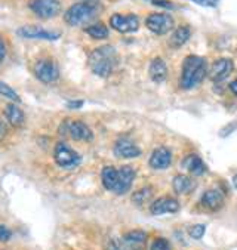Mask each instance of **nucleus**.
Returning a JSON list of instances; mask_svg holds the SVG:
<instances>
[{
  "instance_id": "obj_1",
  "label": "nucleus",
  "mask_w": 237,
  "mask_h": 250,
  "mask_svg": "<svg viewBox=\"0 0 237 250\" xmlns=\"http://www.w3.org/2000/svg\"><path fill=\"white\" fill-rule=\"evenodd\" d=\"M208 62L203 57L199 55H188L184 58L181 77H179V86L184 90H190L197 87L205 77L208 76Z\"/></svg>"
},
{
  "instance_id": "obj_2",
  "label": "nucleus",
  "mask_w": 237,
  "mask_h": 250,
  "mask_svg": "<svg viewBox=\"0 0 237 250\" xmlns=\"http://www.w3.org/2000/svg\"><path fill=\"white\" fill-rule=\"evenodd\" d=\"M117 61L119 57L116 49L110 44H106L93 49L89 55L87 64L93 74H97L98 77H108L114 71Z\"/></svg>"
},
{
  "instance_id": "obj_3",
  "label": "nucleus",
  "mask_w": 237,
  "mask_h": 250,
  "mask_svg": "<svg viewBox=\"0 0 237 250\" xmlns=\"http://www.w3.org/2000/svg\"><path fill=\"white\" fill-rule=\"evenodd\" d=\"M101 9L103 8L97 0H86V2H80V3L70 6L64 14V20L68 25H73V27L83 25V24L90 22L101 12Z\"/></svg>"
},
{
  "instance_id": "obj_4",
  "label": "nucleus",
  "mask_w": 237,
  "mask_h": 250,
  "mask_svg": "<svg viewBox=\"0 0 237 250\" xmlns=\"http://www.w3.org/2000/svg\"><path fill=\"white\" fill-rule=\"evenodd\" d=\"M173 18L166 12H153L146 18V27L157 36L168 34L169 31L173 30Z\"/></svg>"
},
{
  "instance_id": "obj_5",
  "label": "nucleus",
  "mask_w": 237,
  "mask_h": 250,
  "mask_svg": "<svg viewBox=\"0 0 237 250\" xmlns=\"http://www.w3.org/2000/svg\"><path fill=\"white\" fill-rule=\"evenodd\" d=\"M54 159L63 169H74L80 165V156L65 142H58L54 149Z\"/></svg>"
},
{
  "instance_id": "obj_6",
  "label": "nucleus",
  "mask_w": 237,
  "mask_h": 250,
  "mask_svg": "<svg viewBox=\"0 0 237 250\" xmlns=\"http://www.w3.org/2000/svg\"><path fill=\"white\" fill-rule=\"evenodd\" d=\"M34 74L43 83H55L60 79V68L54 60L44 58L36 62Z\"/></svg>"
},
{
  "instance_id": "obj_7",
  "label": "nucleus",
  "mask_w": 237,
  "mask_h": 250,
  "mask_svg": "<svg viewBox=\"0 0 237 250\" xmlns=\"http://www.w3.org/2000/svg\"><path fill=\"white\" fill-rule=\"evenodd\" d=\"M61 133L70 136L71 139L74 141H83V142H89L92 141L93 138V133L92 130L89 129V126L80 120H74V122H65L61 129H60Z\"/></svg>"
},
{
  "instance_id": "obj_8",
  "label": "nucleus",
  "mask_w": 237,
  "mask_h": 250,
  "mask_svg": "<svg viewBox=\"0 0 237 250\" xmlns=\"http://www.w3.org/2000/svg\"><path fill=\"white\" fill-rule=\"evenodd\" d=\"M30 9L40 18L49 20L61 12L60 0H30Z\"/></svg>"
},
{
  "instance_id": "obj_9",
  "label": "nucleus",
  "mask_w": 237,
  "mask_h": 250,
  "mask_svg": "<svg viewBox=\"0 0 237 250\" xmlns=\"http://www.w3.org/2000/svg\"><path fill=\"white\" fill-rule=\"evenodd\" d=\"M110 27L122 34L133 33L139 28V20L133 14H128V15L114 14L110 17Z\"/></svg>"
},
{
  "instance_id": "obj_10",
  "label": "nucleus",
  "mask_w": 237,
  "mask_h": 250,
  "mask_svg": "<svg viewBox=\"0 0 237 250\" xmlns=\"http://www.w3.org/2000/svg\"><path fill=\"white\" fill-rule=\"evenodd\" d=\"M233 70H234V62L230 58H219L211 65L208 74L212 82L218 83V82L225 80L233 73Z\"/></svg>"
},
{
  "instance_id": "obj_11",
  "label": "nucleus",
  "mask_w": 237,
  "mask_h": 250,
  "mask_svg": "<svg viewBox=\"0 0 237 250\" xmlns=\"http://www.w3.org/2000/svg\"><path fill=\"white\" fill-rule=\"evenodd\" d=\"M18 34L24 39H42V40H58L61 37V34L57 31H49L37 25H24L18 28Z\"/></svg>"
},
{
  "instance_id": "obj_12",
  "label": "nucleus",
  "mask_w": 237,
  "mask_h": 250,
  "mask_svg": "<svg viewBox=\"0 0 237 250\" xmlns=\"http://www.w3.org/2000/svg\"><path fill=\"white\" fill-rule=\"evenodd\" d=\"M113 151H114L116 157H119V159H135V157L141 156L139 146L135 142H132L130 139H126V138H122L114 144Z\"/></svg>"
},
{
  "instance_id": "obj_13",
  "label": "nucleus",
  "mask_w": 237,
  "mask_h": 250,
  "mask_svg": "<svg viewBox=\"0 0 237 250\" xmlns=\"http://www.w3.org/2000/svg\"><path fill=\"white\" fill-rule=\"evenodd\" d=\"M150 167L156 169V170H165L172 165V153L171 149L165 148V146H159L150 156L149 160Z\"/></svg>"
},
{
  "instance_id": "obj_14",
  "label": "nucleus",
  "mask_w": 237,
  "mask_h": 250,
  "mask_svg": "<svg viewBox=\"0 0 237 250\" xmlns=\"http://www.w3.org/2000/svg\"><path fill=\"white\" fill-rule=\"evenodd\" d=\"M179 210V203L178 200L172 197H160L151 203L150 212L153 215H165V213H176Z\"/></svg>"
},
{
  "instance_id": "obj_15",
  "label": "nucleus",
  "mask_w": 237,
  "mask_h": 250,
  "mask_svg": "<svg viewBox=\"0 0 237 250\" xmlns=\"http://www.w3.org/2000/svg\"><path fill=\"white\" fill-rule=\"evenodd\" d=\"M133 179H135V169L132 166H128V165L122 166L119 169V181H117V187H116L114 192L117 195L126 194L130 189Z\"/></svg>"
},
{
  "instance_id": "obj_16",
  "label": "nucleus",
  "mask_w": 237,
  "mask_h": 250,
  "mask_svg": "<svg viewBox=\"0 0 237 250\" xmlns=\"http://www.w3.org/2000/svg\"><path fill=\"white\" fill-rule=\"evenodd\" d=\"M123 243L128 250H144L147 243V234L141 229L130 231L123 235Z\"/></svg>"
},
{
  "instance_id": "obj_17",
  "label": "nucleus",
  "mask_w": 237,
  "mask_h": 250,
  "mask_svg": "<svg viewBox=\"0 0 237 250\" xmlns=\"http://www.w3.org/2000/svg\"><path fill=\"white\" fill-rule=\"evenodd\" d=\"M202 205L208 210L216 212V210L222 209V206H224V195L218 189H208L202 195Z\"/></svg>"
},
{
  "instance_id": "obj_18",
  "label": "nucleus",
  "mask_w": 237,
  "mask_h": 250,
  "mask_svg": "<svg viewBox=\"0 0 237 250\" xmlns=\"http://www.w3.org/2000/svg\"><path fill=\"white\" fill-rule=\"evenodd\" d=\"M182 167L192 176H202L206 172V165L203 163V160L200 157H197L194 154H190L184 159Z\"/></svg>"
},
{
  "instance_id": "obj_19",
  "label": "nucleus",
  "mask_w": 237,
  "mask_h": 250,
  "mask_svg": "<svg viewBox=\"0 0 237 250\" xmlns=\"http://www.w3.org/2000/svg\"><path fill=\"white\" fill-rule=\"evenodd\" d=\"M149 74H150V79L154 82V83H162L166 80L168 77V65L166 62L162 60V58H154L151 62H150V67H149Z\"/></svg>"
},
{
  "instance_id": "obj_20",
  "label": "nucleus",
  "mask_w": 237,
  "mask_h": 250,
  "mask_svg": "<svg viewBox=\"0 0 237 250\" xmlns=\"http://www.w3.org/2000/svg\"><path fill=\"white\" fill-rule=\"evenodd\" d=\"M192 37V28L188 25H179L178 28L173 30V33L171 34V39H169V46L173 47V49H178L181 46H184L188 39Z\"/></svg>"
},
{
  "instance_id": "obj_21",
  "label": "nucleus",
  "mask_w": 237,
  "mask_h": 250,
  "mask_svg": "<svg viewBox=\"0 0 237 250\" xmlns=\"http://www.w3.org/2000/svg\"><path fill=\"white\" fill-rule=\"evenodd\" d=\"M172 188L176 194L184 195V194H188L193 191L194 184H193V179L187 175H176L172 181Z\"/></svg>"
},
{
  "instance_id": "obj_22",
  "label": "nucleus",
  "mask_w": 237,
  "mask_h": 250,
  "mask_svg": "<svg viewBox=\"0 0 237 250\" xmlns=\"http://www.w3.org/2000/svg\"><path fill=\"white\" fill-rule=\"evenodd\" d=\"M101 181H103V185L106 189L114 192V189L117 187V181H119V169H116L113 166H106L101 173Z\"/></svg>"
},
{
  "instance_id": "obj_23",
  "label": "nucleus",
  "mask_w": 237,
  "mask_h": 250,
  "mask_svg": "<svg viewBox=\"0 0 237 250\" xmlns=\"http://www.w3.org/2000/svg\"><path fill=\"white\" fill-rule=\"evenodd\" d=\"M5 117H6L8 122H9L12 126H15V127L22 126L24 122H25L24 113H22L21 108H20L18 105H15L14 103L9 104V105H6V108H5Z\"/></svg>"
},
{
  "instance_id": "obj_24",
  "label": "nucleus",
  "mask_w": 237,
  "mask_h": 250,
  "mask_svg": "<svg viewBox=\"0 0 237 250\" xmlns=\"http://www.w3.org/2000/svg\"><path fill=\"white\" fill-rule=\"evenodd\" d=\"M85 31H86L87 36H90V37L95 39V40H104V39H107L108 34H110L107 25L103 24V22L90 24V25H87V27L85 28Z\"/></svg>"
},
{
  "instance_id": "obj_25",
  "label": "nucleus",
  "mask_w": 237,
  "mask_h": 250,
  "mask_svg": "<svg viewBox=\"0 0 237 250\" xmlns=\"http://www.w3.org/2000/svg\"><path fill=\"white\" fill-rule=\"evenodd\" d=\"M153 197V189L151 187H142L141 189L135 191L133 195H132V202L136 205V206H142L146 205L149 200H151Z\"/></svg>"
},
{
  "instance_id": "obj_26",
  "label": "nucleus",
  "mask_w": 237,
  "mask_h": 250,
  "mask_svg": "<svg viewBox=\"0 0 237 250\" xmlns=\"http://www.w3.org/2000/svg\"><path fill=\"white\" fill-rule=\"evenodd\" d=\"M0 95L6 96L8 99H11L12 103H20V101H21L20 95H18L9 84H6L5 82H0Z\"/></svg>"
},
{
  "instance_id": "obj_27",
  "label": "nucleus",
  "mask_w": 237,
  "mask_h": 250,
  "mask_svg": "<svg viewBox=\"0 0 237 250\" xmlns=\"http://www.w3.org/2000/svg\"><path fill=\"white\" fill-rule=\"evenodd\" d=\"M150 250H171V244L166 238H156L150 247Z\"/></svg>"
},
{
  "instance_id": "obj_28",
  "label": "nucleus",
  "mask_w": 237,
  "mask_h": 250,
  "mask_svg": "<svg viewBox=\"0 0 237 250\" xmlns=\"http://www.w3.org/2000/svg\"><path fill=\"white\" fill-rule=\"evenodd\" d=\"M206 232V227L202 225V224H197V225H193L192 228H190V235H192L193 238L196 240H200Z\"/></svg>"
},
{
  "instance_id": "obj_29",
  "label": "nucleus",
  "mask_w": 237,
  "mask_h": 250,
  "mask_svg": "<svg viewBox=\"0 0 237 250\" xmlns=\"http://www.w3.org/2000/svg\"><path fill=\"white\" fill-rule=\"evenodd\" d=\"M146 2L157 6V8H163V9H173L175 5L171 2V0H146Z\"/></svg>"
},
{
  "instance_id": "obj_30",
  "label": "nucleus",
  "mask_w": 237,
  "mask_h": 250,
  "mask_svg": "<svg viewBox=\"0 0 237 250\" xmlns=\"http://www.w3.org/2000/svg\"><path fill=\"white\" fill-rule=\"evenodd\" d=\"M190 2H193L199 6H205V8H215L219 0H190Z\"/></svg>"
},
{
  "instance_id": "obj_31",
  "label": "nucleus",
  "mask_w": 237,
  "mask_h": 250,
  "mask_svg": "<svg viewBox=\"0 0 237 250\" xmlns=\"http://www.w3.org/2000/svg\"><path fill=\"white\" fill-rule=\"evenodd\" d=\"M11 237H12V232L9 231V228L5 227V225H0V241L6 243V241L11 240Z\"/></svg>"
},
{
  "instance_id": "obj_32",
  "label": "nucleus",
  "mask_w": 237,
  "mask_h": 250,
  "mask_svg": "<svg viewBox=\"0 0 237 250\" xmlns=\"http://www.w3.org/2000/svg\"><path fill=\"white\" fill-rule=\"evenodd\" d=\"M5 55H6V47H5V43H3V40L0 39V64L3 62V60H5Z\"/></svg>"
},
{
  "instance_id": "obj_33",
  "label": "nucleus",
  "mask_w": 237,
  "mask_h": 250,
  "mask_svg": "<svg viewBox=\"0 0 237 250\" xmlns=\"http://www.w3.org/2000/svg\"><path fill=\"white\" fill-rule=\"evenodd\" d=\"M83 104H85L83 101H70V103L67 104V107H68V108H80Z\"/></svg>"
},
{
  "instance_id": "obj_34",
  "label": "nucleus",
  "mask_w": 237,
  "mask_h": 250,
  "mask_svg": "<svg viewBox=\"0 0 237 250\" xmlns=\"http://www.w3.org/2000/svg\"><path fill=\"white\" fill-rule=\"evenodd\" d=\"M230 89H231V92L237 96V77L231 82V84H230Z\"/></svg>"
},
{
  "instance_id": "obj_35",
  "label": "nucleus",
  "mask_w": 237,
  "mask_h": 250,
  "mask_svg": "<svg viewBox=\"0 0 237 250\" xmlns=\"http://www.w3.org/2000/svg\"><path fill=\"white\" fill-rule=\"evenodd\" d=\"M5 133H6V129H5V125L0 122V139H2L3 136H5Z\"/></svg>"
},
{
  "instance_id": "obj_36",
  "label": "nucleus",
  "mask_w": 237,
  "mask_h": 250,
  "mask_svg": "<svg viewBox=\"0 0 237 250\" xmlns=\"http://www.w3.org/2000/svg\"><path fill=\"white\" fill-rule=\"evenodd\" d=\"M233 184H234V187H236V189H237V173H236L234 178H233Z\"/></svg>"
}]
</instances>
